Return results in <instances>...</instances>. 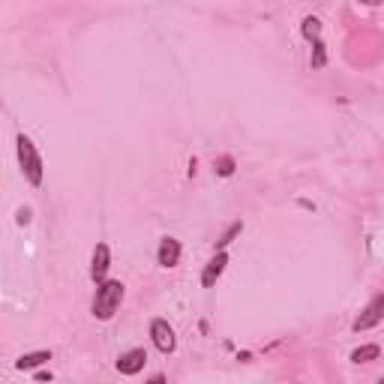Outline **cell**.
Segmentation results:
<instances>
[{
  "label": "cell",
  "mask_w": 384,
  "mask_h": 384,
  "mask_svg": "<svg viewBox=\"0 0 384 384\" xmlns=\"http://www.w3.org/2000/svg\"><path fill=\"white\" fill-rule=\"evenodd\" d=\"M124 294H126V285L120 280H105L96 285V294H93V304H90V316L96 321H112L117 316L120 304H124Z\"/></svg>",
  "instance_id": "1"
},
{
  "label": "cell",
  "mask_w": 384,
  "mask_h": 384,
  "mask_svg": "<svg viewBox=\"0 0 384 384\" xmlns=\"http://www.w3.org/2000/svg\"><path fill=\"white\" fill-rule=\"evenodd\" d=\"M16 153H18V165H21V174L30 186H42V177H45V165H42V156L36 150V144L18 132L16 138Z\"/></svg>",
  "instance_id": "2"
},
{
  "label": "cell",
  "mask_w": 384,
  "mask_h": 384,
  "mask_svg": "<svg viewBox=\"0 0 384 384\" xmlns=\"http://www.w3.org/2000/svg\"><path fill=\"white\" fill-rule=\"evenodd\" d=\"M381 321H384V292H378V294H372V297H369V304H366L364 309H360V316L354 318L352 330H354V333H364V330L378 328Z\"/></svg>",
  "instance_id": "3"
},
{
  "label": "cell",
  "mask_w": 384,
  "mask_h": 384,
  "mask_svg": "<svg viewBox=\"0 0 384 384\" xmlns=\"http://www.w3.org/2000/svg\"><path fill=\"white\" fill-rule=\"evenodd\" d=\"M150 342L160 354H174V348H177L174 328L165 318H150Z\"/></svg>",
  "instance_id": "4"
},
{
  "label": "cell",
  "mask_w": 384,
  "mask_h": 384,
  "mask_svg": "<svg viewBox=\"0 0 384 384\" xmlns=\"http://www.w3.org/2000/svg\"><path fill=\"white\" fill-rule=\"evenodd\" d=\"M108 270H112V249L108 244H96L93 246V256H90V280L100 285L108 280Z\"/></svg>",
  "instance_id": "5"
},
{
  "label": "cell",
  "mask_w": 384,
  "mask_h": 384,
  "mask_svg": "<svg viewBox=\"0 0 384 384\" xmlns=\"http://www.w3.org/2000/svg\"><path fill=\"white\" fill-rule=\"evenodd\" d=\"M180 252H184L180 240L172 237V234H165L160 240V249H156V264L165 268V270H172V268H177V264H180Z\"/></svg>",
  "instance_id": "6"
},
{
  "label": "cell",
  "mask_w": 384,
  "mask_h": 384,
  "mask_svg": "<svg viewBox=\"0 0 384 384\" xmlns=\"http://www.w3.org/2000/svg\"><path fill=\"white\" fill-rule=\"evenodd\" d=\"M144 364H148V352L144 348H129V352H124L117 357V372L120 376H138V372L144 369Z\"/></svg>",
  "instance_id": "7"
},
{
  "label": "cell",
  "mask_w": 384,
  "mask_h": 384,
  "mask_svg": "<svg viewBox=\"0 0 384 384\" xmlns=\"http://www.w3.org/2000/svg\"><path fill=\"white\" fill-rule=\"evenodd\" d=\"M225 268H228V252H213V258L201 270V288H213L216 280L225 273Z\"/></svg>",
  "instance_id": "8"
},
{
  "label": "cell",
  "mask_w": 384,
  "mask_h": 384,
  "mask_svg": "<svg viewBox=\"0 0 384 384\" xmlns=\"http://www.w3.org/2000/svg\"><path fill=\"white\" fill-rule=\"evenodd\" d=\"M52 360V352L48 348H42V352H28V354H21L16 360V369L18 372H33V369H40L42 364H48Z\"/></svg>",
  "instance_id": "9"
},
{
  "label": "cell",
  "mask_w": 384,
  "mask_h": 384,
  "mask_svg": "<svg viewBox=\"0 0 384 384\" xmlns=\"http://www.w3.org/2000/svg\"><path fill=\"white\" fill-rule=\"evenodd\" d=\"M381 357V345L378 342H369V345H360L352 352V364H372V360H378Z\"/></svg>",
  "instance_id": "10"
},
{
  "label": "cell",
  "mask_w": 384,
  "mask_h": 384,
  "mask_svg": "<svg viewBox=\"0 0 384 384\" xmlns=\"http://www.w3.org/2000/svg\"><path fill=\"white\" fill-rule=\"evenodd\" d=\"M300 33H304V40L306 42H321V18H316V16H306L304 18V24H300Z\"/></svg>",
  "instance_id": "11"
},
{
  "label": "cell",
  "mask_w": 384,
  "mask_h": 384,
  "mask_svg": "<svg viewBox=\"0 0 384 384\" xmlns=\"http://www.w3.org/2000/svg\"><path fill=\"white\" fill-rule=\"evenodd\" d=\"M240 232H244V222H232V225L225 228V234L213 244V249H216V252H225V246H232L234 237H240Z\"/></svg>",
  "instance_id": "12"
},
{
  "label": "cell",
  "mask_w": 384,
  "mask_h": 384,
  "mask_svg": "<svg viewBox=\"0 0 384 384\" xmlns=\"http://www.w3.org/2000/svg\"><path fill=\"white\" fill-rule=\"evenodd\" d=\"M213 168H216V174H220V177H232L234 174V156H220V160H216L213 162Z\"/></svg>",
  "instance_id": "13"
},
{
  "label": "cell",
  "mask_w": 384,
  "mask_h": 384,
  "mask_svg": "<svg viewBox=\"0 0 384 384\" xmlns=\"http://www.w3.org/2000/svg\"><path fill=\"white\" fill-rule=\"evenodd\" d=\"M309 64H312V69H321L324 64H328V48H324V42H316V45H312Z\"/></svg>",
  "instance_id": "14"
},
{
  "label": "cell",
  "mask_w": 384,
  "mask_h": 384,
  "mask_svg": "<svg viewBox=\"0 0 384 384\" xmlns=\"http://www.w3.org/2000/svg\"><path fill=\"white\" fill-rule=\"evenodd\" d=\"M28 222H30V210L21 208V210H18V225H28Z\"/></svg>",
  "instance_id": "15"
},
{
  "label": "cell",
  "mask_w": 384,
  "mask_h": 384,
  "mask_svg": "<svg viewBox=\"0 0 384 384\" xmlns=\"http://www.w3.org/2000/svg\"><path fill=\"white\" fill-rule=\"evenodd\" d=\"M148 384H168V378L162 376V372H156V376H150V378H148Z\"/></svg>",
  "instance_id": "16"
},
{
  "label": "cell",
  "mask_w": 384,
  "mask_h": 384,
  "mask_svg": "<svg viewBox=\"0 0 384 384\" xmlns=\"http://www.w3.org/2000/svg\"><path fill=\"white\" fill-rule=\"evenodd\" d=\"M376 384H384V376H381V378H378V381H376Z\"/></svg>",
  "instance_id": "17"
}]
</instances>
